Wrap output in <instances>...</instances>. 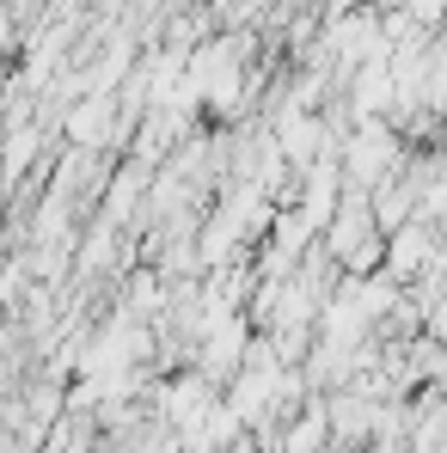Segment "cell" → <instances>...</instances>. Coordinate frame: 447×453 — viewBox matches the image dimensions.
Segmentation results:
<instances>
[{"mask_svg": "<svg viewBox=\"0 0 447 453\" xmlns=\"http://www.w3.org/2000/svg\"><path fill=\"white\" fill-rule=\"evenodd\" d=\"M392 135H386V123H362V135H356V142H350V148H343V159H350V178H356V184H374V178H386V172H392Z\"/></svg>", "mask_w": 447, "mask_h": 453, "instance_id": "obj_1", "label": "cell"}, {"mask_svg": "<svg viewBox=\"0 0 447 453\" xmlns=\"http://www.w3.org/2000/svg\"><path fill=\"white\" fill-rule=\"evenodd\" d=\"M111 111H117L111 92H98L92 104H74V111H68V135H74V148H98V142L111 135Z\"/></svg>", "mask_w": 447, "mask_h": 453, "instance_id": "obj_2", "label": "cell"}]
</instances>
